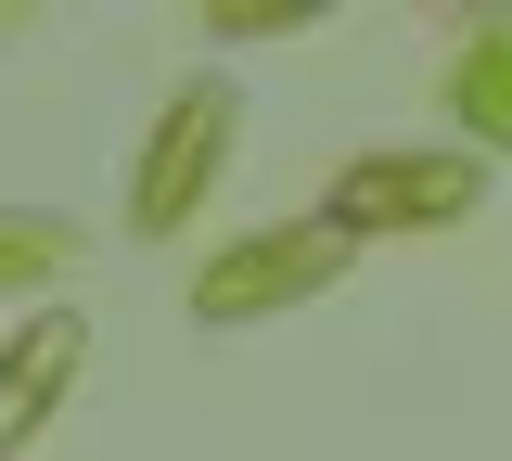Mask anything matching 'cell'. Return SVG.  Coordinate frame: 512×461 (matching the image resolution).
<instances>
[{
  "mask_svg": "<svg viewBox=\"0 0 512 461\" xmlns=\"http://www.w3.org/2000/svg\"><path fill=\"white\" fill-rule=\"evenodd\" d=\"M320 269H333V231H269V244H244L231 269L192 282V321H256L269 295H295V282H320Z\"/></svg>",
  "mask_w": 512,
  "mask_h": 461,
  "instance_id": "2",
  "label": "cell"
},
{
  "mask_svg": "<svg viewBox=\"0 0 512 461\" xmlns=\"http://www.w3.org/2000/svg\"><path fill=\"white\" fill-rule=\"evenodd\" d=\"M64 372H77V321L52 308V321H39L13 359H0V449H26V436H39V410H52Z\"/></svg>",
  "mask_w": 512,
  "mask_h": 461,
  "instance_id": "4",
  "label": "cell"
},
{
  "mask_svg": "<svg viewBox=\"0 0 512 461\" xmlns=\"http://www.w3.org/2000/svg\"><path fill=\"white\" fill-rule=\"evenodd\" d=\"M474 129H512V52H500V39L474 52Z\"/></svg>",
  "mask_w": 512,
  "mask_h": 461,
  "instance_id": "5",
  "label": "cell"
},
{
  "mask_svg": "<svg viewBox=\"0 0 512 461\" xmlns=\"http://www.w3.org/2000/svg\"><path fill=\"white\" fill-rule=\"evenodd\" d=\"M218 154H231V90H180L167 103V141H154V167H141V231H180L192 180H218Z\"/></svg>",
  "mask_w": 512,
  "mask_h": 461,
  "instance_id": "1",
  "label": "cell"
},
{
  "mask_svg": "<svg viewBox=\"0 0 512 461\" xmlns=\"http://www.w3.org/2000/svg\"><path fill=\"white\" fill-rule=\"evenodd\" d=\"M474 205V167L461 154H372L346 180V218H461Z\"/></svg>",
  "mask_w": 512,
  "mask_h": 461,
  "instance_id": "3",
  "label": "cell"
}]
</instances>
